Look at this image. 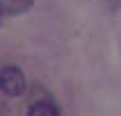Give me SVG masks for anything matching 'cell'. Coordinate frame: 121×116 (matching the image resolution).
Returning a JSON list of instances; mask_svg holds the SVG:
<instances>
[{"label":"cell","mask_w":121,"mask_h":116,"mask_svg":"<svg viewBox=\"0 0 121 116\" xmlns=\"http://www.w3.org/2000/svg\"><path fill=\"white\" fill-rule=\"evenodd\" d=\"M0 89L7 96H21L25 91V75L16 66H7L0 71Z\"/></svg>","instance_id":"6da1fadb"},{"label":"cell","mask_w":121,"mask_h":116,"mask_svg":"<svg viewBox=\"0 0 121 116\" xmlns=\"http://www.w3.org/2000/svg\"><path fill=\"white\" fill-rule=\"evenodd\" d=\"M34 0H0V12L7 16H16V14H25Z\"/></svg>","instance_id":"7a4b0ae2"},{"label":"cell","mask_w":121,"mask_h":116,"mask_svg":"<svg viewBox=\"0 0 121 116\" xmlns=\"http://www.w3.org/2000/svg\"><path fill=\"white\" fill-rule=\"evenodd\" d=\"M27 116H57V109L50 105V102H34Z\"/></svg>","instance_id":"3957f363"},{"label":"cell","mask_w":121,"mask_h":116,"mask_svg":"<svg viewBox=\"0 0 121 116\" xmlns=\"http://www.w3.org/2000/svg\"><path fill=\"white\" fill-rule=\"evenodd\" d=\"M0 18H2V12H0Z\"/></svg>","instance_id":"277c9868"}]
</instances>
